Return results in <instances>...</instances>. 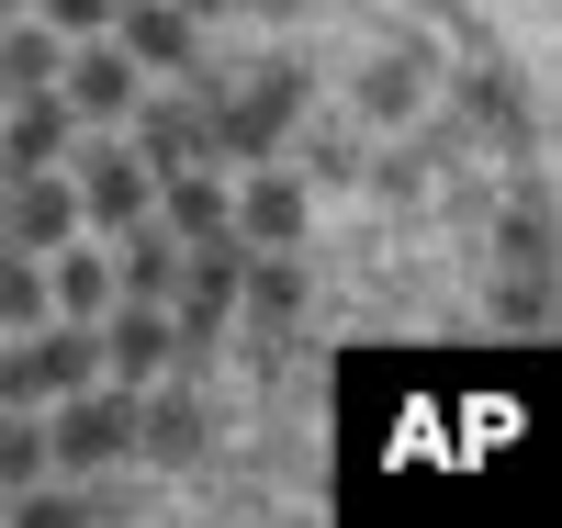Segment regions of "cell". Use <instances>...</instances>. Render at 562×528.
Instances as JSON below:
<instances>
[{"label":"cell","mask_w":562,"mask_h":528,"mask_svg":"<svg viewBox=\"0 0 562 528\" xmlns=\"http://www.w3.org/2000/svg\"><path fill=\"white\" fill-rule=\"evenodd\" d=\"M203 450V405L180 394V382H135V461H192Z\"/></svg>","instance_id":"12"},{"label":"cell","mask_w":562,"mask_h":528,"mask_svg":"<svg viewBox=\"0 0 562 528\" xmlns=\"http://www.w3.org/2000/svg\"><path fill=\"white\" fill-rule=\"evenodd\" d=\"M158 225L180 236V248L225 236V180H214V158H203V169H169V180H158Z\"/></svg>","instance_id":"14"},{"label":"cell","mask_w":562,"mask_h":528,"mask_svg":"<svg viewBox=\"0 0 562 528\" xmlns=\"http://www.w3.org/2000/svg\"><path fill=\"white\" fill-rule=\"evenodd\" d=\"M68 147H79V113L57 90H12L0 102V169H68Z\"/></svg>","instance_id":"8"},{"label":"cell","mask_w":562,"mask_h":528,"mask_svg":"<svg viewBox=\"0 0 562 528\" xmlns=\"http://www.w3.org/2000/svg\"><path fill=\"white\" fill-rule=\"evenodd\" d=\"M23 12H34V23H57L68 45H79V34H113V0H23Z\"/></svg>","instance_id":"18"},{"label":"cell","mask_w":562,"mask_h":528,"mask_svg":"<svg viewBox=\"0 0 562 528\" xmlns=\"http://www.w3.org/2000/svg\"><path fill=\"white\" fill-rule=\"evenodd\" d=\"M0 23H12V0H0Z\"/></svg>","instance_id":"20"},{"label":"cell","mask_w":562,"mask_h":528,"mask_svg":"<svg viewBox=\"0 0 562 528\" xmlns=\"http://www.w3.org/2000/svg\"><path fill=\"white\" fill-rule=\"evenodd\" d=\"M180 12H192V23H214V12H225V0H180Z\"/></svg>","instance_id":"19"},{"label":"cell","mask_w":562,"mask_h":528,"mask_svg":"<svg viewBox=\"0 0 562 528\" xmlns=\"http://www.w3.org/2000/svg\"><path fill=\"white\" fill-rule=\"evenodd\" d=\"M203 113H214V158H270L281 135H293V113H304V68H248Z\"/></svg>","instance_id":"2"},{"label":"cell","mask_w":562,"mask_h":528,"mask_svg":"<svg viewBox=\"0 0 562 528\" xmlns=\"http://www.w3.org/2000/svg\"><path fill=\"white\" fill-rule=\"evenodd\" d=\"M79 236V191L68 169H0V248H68Z\"/></svg>","instance_id":"5"},{"label":"cell","mask_w":562,"mask_h":528,"mask_svg":"<svg viewBox=\"0 0 562 528\" xmlns=\"http://www.w3.org/2000/svg\"><path fill=\"white\" fill-rule=\"evenodd\" d=\"M90 338H102V382H158V371H180V326H169V304H113Z\"/></svg>","instance_id":"6"},{"label":"cell","mask_w":562,"mask_h":528,"mask_svg":"<svg viewBox=\"0 0 562 528\" xmlns=\"http://www.w3.org/2000/svg\"><path fill=\"white\" fill-rule=\"evenodd\" d=\"M68 191H79V236H124L135 214H158V180L135 147H113V135H90V147H68Z\"/></svg>","instance_id":"3"},{"label":"cell","mask_w":562,"mask_h":528,"mask_svg":"<svg viewBox=\"0 0 562 528\" xmlns=\"http://www.w3.org/2000/svg\"><path fill=\"white\" fill-rule=\"evenodd\" d=\"M45 461H57V472L135 461V382H79V394H57V416H45Z\"/></svg>","instance_id":"1"},{"label":"cell","mask_w":562,"mask_h":528,"mask_svg":"<svg viewBox=\"0 0 562 528\" xmlns=\"http://www.w3.org/2000/svg\"><path fill=\"white\" fill-rule=\"evenodd\" d=\"M57 57H68L57 23H0V102L12 90H57Z\"/></svg>","instance_id":"16"},{"label":"cell","mask_w":562,"mask_h":528,"mask_svg":"<svg viewBox=\"0 0 562 528\" xmlns=\"http://www.w3.org/2000/svg\"><path fill=\"white\" fill-rule=\"evenodd\" d=\"M45 315H68V326H102L113 315V259L90 248V236L45 248Z\"/></svg>","instance_id":"11"},{"label":"cell","mask_w":562,"mask_h":528,"mask_svg":"<svg viewBox=\"0 0 562 528\" xmlns=\"http://www.w3.org/2000/svg\"><path fill=\"white\" fill-rule=\"evenodd\" d=\"M225 236L237 248H304V180L293 169H248L225 191Z\"/></svg>","instance_id":"7"},{"label":"cell","mask_w":562,"mask_h":528,"mask_svg":"<svg viewBox=\"0 0 562 528\" xmlns=\"http://www.w3.org/2000/svg\"><path fill=\"white\" fill-rule=\"evenodd\" d=\"M169 281H180V236L158 214H135L113 248V304H169Z\"/></svg>","instance_id":"13"},{"label":"cell","mask_w":562,"mask_h":528,"mask_svg":"<svg viewBox=\"0 0 562 528\" xmlns=\"http://www.w3.org/2000/svg\"><path fill=\"white\" fill-rule=\"evenodd\" d=\"M57 102L79 113V135H90V124H124L135 102H147V68H135L113 34H79L68 57H57Z\"/></svg>","instance_id":"4"},{"label":"cell","mask_w":562,"mask_h":528,"mask_svg":"<svg viewBox=\"0 0 562 528\" xmlns=\"http://www.w3.org/2000/svg\"><path fill=\"white\" fill-rule=\"evenodd\" d=\"M135 158H147V180L203 169L214 158V113L203 102H135Z\"/></svg>","instance_id":"10"},{"label":"cell","mask_w":562,"mask_h":528,"mask_svg":"<svg viewBox=\"0 0 562 528\" xmlns=\"http://www.w3.org/2000/svg\"><path fill=\"white\" fill-rule=\"evenodd\" d=\"M45 472H57V461H45V416H34V405H0V506L34 495Z\"/></svg>","instance_id":"17"},{"label":"cell","mask_w":562,"mask_h":528,"mask_svg":"<svg viewBox=\"0 0 562 528\" xmlns=\"http://www.w3.org/2000/svg\"><path fill=\"white\" fill-rule=\"evenodd\" d=\"M113 45L135 68H203V23L180 0H113Z\"/></svg>","instance_id":"9"},{"label":"cell","mask_w":562,"mask_h":528,"mask_svg":"<svg viewBox=\"0 0 562 528\" xmlns=\"http://www.w3.org/2000/svg\"><path fill=\"white\" fill-rule=\"evenodd\" d=\"M237 304L270 315V326L304 315V259H293V248H248V259H237Z\"/></svg>","instance_id":"15"}]
</instances>
